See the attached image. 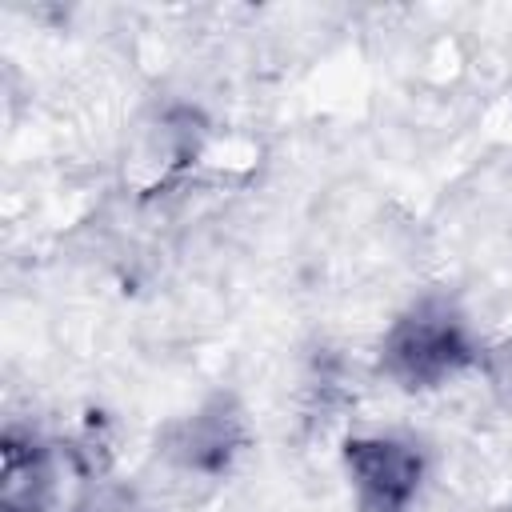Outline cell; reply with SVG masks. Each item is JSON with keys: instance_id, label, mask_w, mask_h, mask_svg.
I'll return each mask as SVG.
<instances>
[{"instance_id": "cell-1", "label": "cell", "mask_w": 512, "mask_h": 512, "mask_svg": "<svg viewBox=\"0 0 512 512\" xmlns=\"http://www.w3.org/2000/svg\"><path fill=\"white\" fill-rule=\"evenodd\" d=\"M468 364H472L468 328L448 304H436V300L408 308L384 332V344H380V372L408 392L440 388Z\"/></svg>"}, {"instance_id": "cell-2", "label": "cell", "mask_w": 512, "mask_h": 512, "mask_svg": "<svg viewBox=\"0 0 512 512\" xmlns=\"http://www.w3.org/2000/svg\"><path fill=\"white\" fill-rule=\"evenodd\" d=\"M244 444H248V424L232 396L204 400L192 416H180L176 424H168L164 440H160L168 464L196 480L228 476L232 464L240 460Z\"/></svg>"}, {"instance_id": "cell-3", "label": "cell", "mask_w": 512, "mask_h": 512, "mask_svg": "<svg viewBox=\"0 0 512 512\" xmlns=\"http://www.w3.org/2000/svg\"><path fill=\"white\" fill-rule=\"evenodd\" d=\"M344 468L360 512H408L420 492L424 456L396 436H352L344 444Z\"/></svg>"}, {"instance_id": "cell-4", "label": "cell", "mask_w": 512, "mask_h": 512, "mask_svg": "<svg viewBox=\"0 0 512 512\" xmlns=\"http://www.w3.org/2000/svg\"><path fill=\"white\" fill-rule=\"evenodd\" d=\"M484 376H488V384H492L504 400H512V336L500 340V344L484 356Z\"/></svg>"}, {"instance_id": "cell-5", "label": "cell", "mask_w": 512, "mask_h": 512, "mask_svg": "<svg viewBox=\"0 0 512 512\" xmlns=\"http://www.w3.org/2000/svg\"><path fill=\"white\" fill-rule=\"evenodd\" d=\"M76 512H144L140 500L128 492V488H116V484H100Z\"/></svg>"}]
</instances>
